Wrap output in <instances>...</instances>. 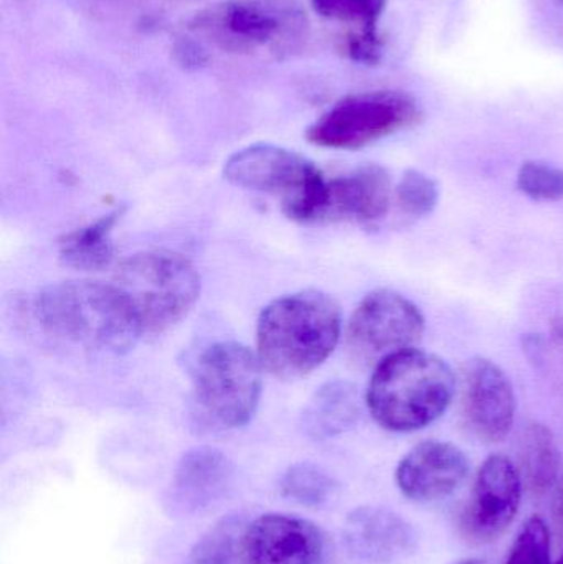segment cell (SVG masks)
<instances>
[{"label": "cell", "mask_w": 563, "mask_h": 564, "mask_svg": "<svg viewBox=\"0 0 563 564\" xmlns=\"http://www.w3.org/2000/svg\"><path fill=\"white\" fill-rule=\"evenodd\" d=\"M33 311L50 335L98 354H126L142 335L131 305L115 284L56 282L39 292Z\"/></svg>", "instance_id": "2"}, {"label": "cell", "mask_w": 563, "mask_h": 564, "mask_svg": "<svg viewBox=\"0 0 563 564\" xmlns=\"http://www.w3.org/2000/svg\"><path fill=\"white\" fill-rule=\"evenodd\" d=\"M397 202L413 218L429 217L440 200L439 184L420 171H407L396 188Z\"/></svg>", "instance_id": "22"}, {"label": "cell", "mask_w": 563, "mask_h": 564, "mask_svg": "<svg viewBox=\"0 0 563 564\" xmlns=\"http://www.w3.org/2000/svg\"><path fill=\"white\" fill-rule=\"evenodd\" d=\"M326 533L303 517L264 513L245 527L243 564H324Z\"/></svg>", "instance_id": "11"}, {"label": "cell", "mask_w": 563, "mask_h": 564, "mask_svg": "<svg viewBox=\"0 0 563 564\" xmlns=\"http://www.w3.org/2000/svg\"><path fill=\"white\" fill-rule=\"evenodd\" d=\"M557 564H563V553H562V556H561V558H559V562H557Z\"/></svg>", "instance_id": "31"}, {"label": "cell", "mask_w": 563, "mask_h": 564, "mask_svg": "<svg viewBox=\"0 0 563 564\" xmlns=\"http://www.w3.org/2000/svg\"><path fill=\"white\" fill-rule=\"evenodd\" d=\"M343 315L331 295L316 289L271 302L257 328L258 358L281 380H297L320 368L339 344Z\"/></svg>", "instance_id": "1"}, {"label": "cell", "mask_w": 563, "mask_h": 564, "mask_svg": "<svg viewBox=\"0 0 563 564\" xmlns=\"http://www.w3.org/2000/svg\"><path fill=\"white\" fill-rule=\"evenodd\" d=\"M455 564H488V563L479 562V560H463V562H458Z\"/></svg>", "instance_id": "30"}, {"label": "cell", "mask_w": 563, "mask_h": 564, "mask_svg": "<svg viewBox=\"0 0 563 564\" xmlns=\"http://www.w3.org/2000/svg\"><path fill=\"white\" fill-rule=\"evenodd\" d=\"M175 62L185 69H198L207 63L208 56L197 42L191 39H181L174 45Z\"/></svg>", "instance_id": "27"}, {"label": "cell", "mask_w": 563, "mask_h": 564, "mask_svg": "<svg viewBox=\"0 0 563 564\" xmlns=\"http://www.w3.org/2000/svg\"><path fill=\"white\" fill-rule=\"evenodd\" d=\"M518 413V398L506 371L495 361L478 358L465 378V414L478 440L489 444L505 441Z\"/></svg>", "instance_id": "14"}, {"label": "cell", "mask_w": 563, "mask_h": 564, "mask_svg": "<svg viewBox=\"0 0 563 564\" xmlns=\"http://www.w3.org/2000/svg\"><path fill=\"white\" fill-rule=\"evenodd\" d=\"M122 210L96 220L95 224L78 228L63 238L59 243V258L63 263L75 270L98 271L111 263L115 247H112V230L121 218Z\"/></svg>", "instance_id": "19"}, {"label": "cell", "mask_w": 563, "mask_h": 564, "mask_svg": "<svg viewBox=\"0 0 563 564\" xmlns=\"http://www.w3.org/2000/svg\"><path fill=\"white\" fill-rule=\"evenodd\" d=\"M258 355L237 341L208 347L194 370V406L198 421L215 431L247 426L261 397Z\"/></svg>", "instance_id": "5"}, {"label": "cell", "mask_w": 563, "mask_h": 564, "mask_svg": "<svg viewBox=\"0 0 563 564\" xmlns=\"http://www.w3.org/2000/svg\"><path fill=\"white\" fill-rule=\"evenodd\" d=\"M469 467L468 456L456 444L423 441L400 459L396 482L402 496L412 502H439L466 482Z\"/></svg>", "instance_id": "12"}, {"label": "cell", "mask_w": 563, "mask_h": 564, "mask_svg": "<svg viewBox=\"0 0 563 564\" xmlns=\"http://www.w3.org/2000/svg\"><path fill=\"white\" fill-rule=\"evenodd\" d=\"M344 545L357 562L396 564L415 555L419 533L396 510L380 506L354 509L344 522Z\"/></svg>", "instance_id": "13"}, {"label": "cell", "mask_w": 563, "mask_h": 564, "mask_svg": "<svg viewBox=\"0 0 563 564\" xmlns=\"http://www.w3.org/2000/svg\"><path fill=\"white\" fill-rule=\"evenodd\" d=\"M552 516L559 529L563 530V479L555 489L554 503H552Z\"/></svg>", "instance_id": "28"}, {"label": "cell", "mask_w": 563, "mask_h": 564, "mask_svg": "<svg viewBox=\"0 0 563 564\" xmlns=\"http://www.w3.org/2000/svg\"><path fill=\"white\" fill-rule=\"evenodd\" d=\"M455 391L452 367L439 355L413 347L377 365L366 403L383 430L415 433L446 413Z\"/></svg>", "instance_id": "3"}, {"label": "cell", "mask_w": 563, "mask_h": 564, "mask_svg": "<svg viewBox=\"0 0 563 564\" xmlns=\"http://www.w3.org/2000/svg\"><path fill=\"white\" fill-rule=\"evenodd\" d=\"M320 15L339 22L362 25V30H377V20L386 9V0H311Z\"/></svg>", "instance_id": "25"}, {"label": "cell", "mask_w": 563, "mask_h": 564, "mask_svg": "<svg viewBox=\"0 0 563 564\" xmlns=\"http://www.w3.org/2000/svg\"><path fill=\"white\" fill-rule=\"evenodd\" d=\"M522 477L505 454H492L479 467L468 502L459 517V532L469 545L498 542L518 517Z\"/></svg>", "instance_id": "9"}, {"label": "cell", "mask_w": 563, "mask_h": 564, "mask_svg": "<svg viewBox=\"0 0 563 564\" xmlns=\"http://www.w3.org/2000/svg\"><path fill=\"white\" fill-rule=\"evenodd\" d=\"M419 116L413 99L402 93H362L321 116L307 129V139L320 148L359 149L415 124Z\"/></svg>", "instance_id": "7"}, {"label": "cell", "mask_w": 563, "mask_h": 564, "mask_svg": "<svg viewBox=\"0 0 563 564\" xmlns=\"http://www.w3.org/2000/svg\"><path fill=\"white\" fill-rule=\"evenodd\" d=\"M359 417V394L346 381H334L317 391L304 413V427L314 437L334 436Z\"/></svg>", "instance_id": "17"}, {"label": "cell", "mask_w": 563, "mask_h": 564, "mask_svg": "<svg viewBox=\"0 0 563 564\" xmlns=\"http://www.w3.org/2000/svg\"><path fill=\"white\" fill-rule=\"evenodd\" d=\"M281 496L303 507H323L339 492L337 480L313 463H297L288 467L280 479Z\"/></svg>", "instance_id": "20"}, {"label": "cell", "mask_w": 563, "mask_h": 564, "mask_svg": "<svg viewBox=\"0 0 563 564\" xmlns=\"http://www.w3.org/2000/svg\"><path fill=\"white\" fill-rule=\"evenodd\" d=\"M555 334L563 338V322H559V324L555 325Z\"/></svg>", "instance_id": "29"}, {"label": "cell", "mask_w": 563, "mask_h": 564, "mask_svg": "<svg viewBox=\"0 0 563 564\" xmlns=\"http://www.w3.org/2000/svg\"><path fill=\"white\" fill-rule=\"evenodd\" d=\"M522 479L532 492L545 494L557 486L561 477V451L554 434L544 424L531 423L519 441Z\"/></svg>", "instance_id": "18"}, {"label": "cell", "mask_w": 563, "mask_h": 564, "mask_svg": "<svg viewBox=\"0 0 563 564\" xmlns=\"http://www.w3.org/2000/svg\"><path fill=\"white\" fill-rule=\"evenodd\" d=\"M197 23L224 48L250 50L293 39L304 15L290 0H235L204 13Z\"/></svg>", "instance_id": "10"}, {"label": "cell", "mask_w": 563, "mask_h": 564, "mask_svg": "<svg viewBox=\"0 0 563 564\" xmlns=\"http://www.w3.org/2000/svg\"><path fill=\"white\" fill-rule=\"evenodd\" d=\"M425 332L419 305L392 289H377L360 301L347 327L357 360L379 365L390 355L416 347Z\"/></svg>", "instance_id": "8"}, {"label": "cell", "mask_w": 563, "mask_h": 564, "mask_svg": "<svg viewBox=\"0 0 563 564\" xmlns=\"http://www.w3.org/2000/svg\"><path fill=\"white\" fill-rule=\"evenodd\" d=\"M392 178L380 165H362L327 181L323 218L372 224L386 217L392 202Z\"/></svg>", "instance_id": "16"}, {"label": "cell", "mask_w": 563, "mask_h": 564, "mask_svg": "<svg viewBox=\"0 0 563 564\" xmlns=\"http://www.w3.org/2000/svg\"><path fill=\"white\" fill-rule=\"evenodd\" d=\"M506 564H552L551 532L541 517H531L519 530Z\"/></svg>", "instance_id": "24"}, {"label": "cell", "mask_w": 563, "mask_h": 564, "mask_svg": "<svg viewBox=\"0 0 563 564\" xmlns=\"http://www.w3.org/2000/svg\"><path fill=\"white\" fill-rule=\"evenodd\" d=\"M247 523L241 517L221 519L192 546L185 564H243L241 535Z\"/></svg>", "instance_id": "21"}, {"label": "cell", "mask_w": 563, "mask_h": 564, "mask_svg": "<svg viewBox=\"0 0 563 564\" xmlns=\"http://www.w3.org/2000/svg\"><path fill=\"white\" fill-rule=\"evenodd\" d=\"M112 284L131 305L142 334L174 327L201 297V276L194 264L171 251H145L129 258Z\"/></svg>", "instance_id": "4"}, {"label": "cell", "mask_w": 563, "mask_h": 564, "mask_svg": "<svg viewBox=\"0 0 563 564\" xmlns=\"http://www.w3.org/2000/svg\"><path fill=\"white\" fill-rule=\"evenodd\" d=\"M518 187L534 202L563 200V169L545 162H524L518 172Z\"/></svg>", "instance_id": "23"}, {"label": "cell", "mask_w": 563, "mask_h": 564, "mask_svg": "<svg viewBox=\"0 0 563 564\" xmlns=\"http://www.w3.org/2000/svg\"><path fill=\"white\" fill-rule=\"evenodd\" d=\"M224 175L237 187L278 198L291 220H323L327 178L296 152L273 144L250 145L228 159Z\"/></svg>", "instance_id": "6"}, {"label": "cell", "mask_w": 563, "mask_h": 564, "mask_svg": "<svg viewBox=\"0 0 563 564\" xmlns=\"http://www.w3.org/2000/svg\"><path fill=\"white\" fill-rule=\"evenodd\" d=\"M234 486V466L215 447H194L178 460L172 477L167 503L182 516L210 509L227 497Z\"/></svg>", "instance_id": "15"}, {"label": "cell", "mask_w": 563, "mask_h": 564, "mask_svg": "<svg viewBox=\"0 0 563 564\" xmlns=\"http://www.w3.org/2000/svg\"><path fill=\"white\" fill-rule=\"evenodd\" d=\"M347 52H349L350 58L359 63L372 65V63L379 62L380 40L377 30H360V33L350 36Z\"/></svg>", "instance_id": "26"}]
</instances>
